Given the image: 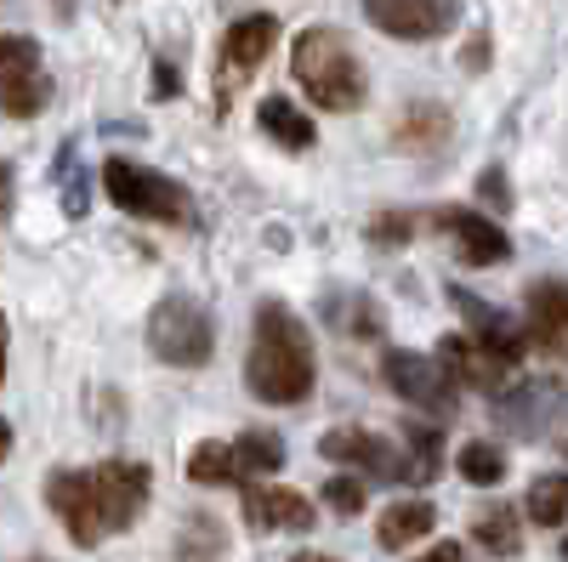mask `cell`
<instances>
[{
  "mask_svg": "<svg viewBox=\"0 0 568 562\" xmlns=\"http://www.w3.org/2000/svg\"><path fill=\"white\" fill-rule=\"evenodd\" d=\"M149 494H154V472L142 460H103L91 472L58 466L45 478V505L58 511V523L69 529L80 551L103 545L109 534H125L149 511Z\"/></svg>",
  "mask_w": 568,
  "mask_h": 562,
  "instance_id": "cell-1",
  "label": "cell"
},
{
  "mask_svg": "<svg viewBox=\"0 0 568 562\" xmlns=\"http://www.w3.org/2000/svg\"><path fill=\"white\" fill-rule=\"evenodd\" d=\"M245 387L251 398L273 403V409H291L307 403L318 387V352L307 324L284 307V302H262L256 324H251V352H245Z\"/></svg>",
  "mask_w": 568,
  "mask_h": 562,
  "instance_id": "cell-2",
  "label": "cell"
},
{
  "mask_svg": "<svg viewBox=\"0 0 568 562\" xmlns=\"http://www.w3.org/2000/svg\"><path fill=\"white\" fill-rule=\"evenodd\" d=\"M291 74L302 85V98H313L329 114H353L369 98V74L353 52V40L342 29H302L296 34V52H291Z\"/></svg>",
  "mask_w": 568,
  "mask_h": 562,
  "instance_id": "cell-3",
  "label": "cell"
},
{
  "mask_svg": "<svg viewBox=\"0 0 568 562\" xmlns=\"http://www.w3.org/2000/svg\"><path fill=\"white\" fill-rule=\"evenodd\" d=\"M103 194L136 222H165V227H194L200 222L194 194H187L176 176H165L154 165H136V160H120V154L103 160Z\"/></svg>",
  "mask_w": 568,
  "mask_h": 562,
  "instance_id": "cell-4",
  "label": "cell"
},
{
  "mask_svg": "<svg viewBox=\"0 0 568 562\" xmlns=\"http://www.w3.org/2000/svg\"><path fill=\"white\" fill-rule=\"evenodd\" d=\"M149 352L171 369H200L211 364L216 352V324H211V307L194 302V296H160L154 313H149Z\"/></svg>",
  "mask_w": 568,
  "mask_h": 562,
  "instance_id": "cell-5",
  "label": "cell"
},
{
  "mask_svg": "<svg viewBox=\"0 0 568 562\" xmlns=\"http://www.w3.org/2000/svg\"><path fill=\"white\" fill-rule=\"evenodd\" d=\"M52 69L34 34H0V114L34 120L52 109Z\"/></svg>",
  "mask_w": 568,
  "mask_h": 562,
  "instance_id": "cell-6",
  "label": "cell"
},
{
  "mask_svg": "<svg viewBox=\"0 0 568 562\" xmlns=\"http://www.w3.org/2000/svg\"><path fill=\"white\" fill-rule=\"evenodd\" d=\"M382 381H387L404 403H415L420 415H433V420H449V415L460 409V387L449 381V369H444L438 358H426V352L393 347V352L382 358Z\"/></svg>",
  "mask_w": 568,
  "mask_h": 562,
  "instance_id": "cell-7",
  "label": "cell"
},
{
  "mask_svg": "<svg viewBox=\"0 0 568 562\" xmlns=\"http://www.w3.org/2000/svg\"><path fill=\"white\" fill-rule=\"evenodd\" d=\"M273 45H278V18L273 12H245L240 23H227V34L216 45V98H222V109L233 98V85L251 80L267 63Z\"/></svg>",
  "mask_w": 568,
  "mask_h": 562,
  "instance_id": "cell-8",
  "label": "cell"
},
{
  "mask_svg": "<svg viewBox=\"0 0 568 562\" xmlns=\"http://www.w3.org/2000/svg\"><path fill=\"white\" fill-rule=\"evenodd\" d=\"M433 233H444V245L466 262V267H500L511 256L506 227L484 211H466V205H438L433 211Z\"/></svg>",
  "mask_w": 568,
  "mask_h": 562,
  "instance_id": "cell-9",
  "label": "cell"
},
{
  "mask_svg": "<svg viewBox=\"0 0 568 562\" xmlns=\"http://www.w3.org/2000/svg\"><path fill=\"white\" fill-rule=\"evenodd\" d=\"M358 7L393 40H438L460 23V0H358Z\"/></svg>",
  "mask_w": 568,
  "mask_h": 562,
  "instance_id": "cell-10",
  "label": "cell"
},
{
  "mask_svg": "<svg viewBox=\"0 0 568 562\" xmlns=\"http://www.w3.org/2000/svg\"><path fill=\"white\" fill-rule=\"evenodd\" d=\"M449 302H455V313L471 324V341H478L489 358H500L506 369H517V364H524V352H529V330H524V324H517L511 313H500L495 302H478V296H471V290H449Z\"/></svg>",
  "mask_w": 568,
  "mask_h": 562,
  "instance_id": "cell-11",
  "label": "cell"
},
{
  "mask_svg": "<svg viewBox=\"0 0 568 562\" xmlns=\"http://www.w3.org/2000/svg\"><path fill=\"white\" fill-rule=\"evenodd\" d=\"M568 415V392L557 381H524L495 398V420L511 432V438H546L551 420Z\"/></svg>",
  "mask_w": 568,
  "mask_h": 562,
  "instance_id": "cell-12",
  "label": "cell"
},
{
  "mask_svg": "<svg viewBox=\"0 0 568 562\" xmlns=\"http://www.w3.org/2000/svg\"><path fill=\"white\" fill-rule=\"evenodd\" d=\"M318 454H324V460H336V466H358V472H369V478L404 483V454H398L382 432H364V427L324 432V438H318Z\"/></svg>",
  "mask_w": 568,
  "mask_h": 562,
  "instance_id": "cell-13",
  "label": "cell"
},
{
  "mask_svg": "<svg viewBox=\"0 0 568 562\" xmlns=\"http://www.w3.org/2000/svg\"><path fill=\"white\" fill-rule=\"evenodd\" d=\"M245 523L256 534H273V529L307 534L313 529V500L296 494V489H278V483H245Z\"/></svg>",
  "mask_w": 568,
  "mask_h": 562,
  "instance_id": "cell-14",
  "label": "cell"
},
{
  "mask_svg": "<svg viewBox=\"0 0 568 562\" xmlns=\"http://www.w3.org/2000/svg\"><path fill=\"white\" fill-rule=\"evenodd\" d=\"M449 136H455V114L433 98H415L393 114V143L404 154H444L449 149Z\"/></svg>",
  "mask_w": 568,
  "mask_h": 562,
  "instance_id": "cell-15",
  "label": "cell"
},
{
  "mask_svg": "<svg viewBox=\"0 0 568 562\" xmlns=\"http://www.w3.org/2000/svg\"><path fill=\"white\" fill-rule=\"evenodd\" d=\"M438 364L449 369L455 387H478V392H495V398L506 392V375H511L500 358H489L471 336H444L438 341Z\"/></svg>",
  "mask_w": 568,
  "mask_h": 562,
  "instance_id": "cell-16",
  "label": "cell"
},
{
  "mask_svg": "<svg viewBox=\"0 0 568 562\" xmlns=\"http://www.w3.org/2000/svg\"><path fill=\"white\" fill-rule=\"evenodd\" d=\"M529 341L546 352L568 347V278H535L529 285Z\"/></svg>",
  "mask_w": 568,
  "mask_h": 562,
  "instance_id": "cell-17",
  "label": "cell"
},
{
  "mask_svg": "<svg viewBox=\"0 0 568 562\" xmlns=\"http://www.w3.org/2000/svg\"><path fill=\"white\" fill-rule=\"evenodd\" d=\"M256 125L273 136L278 149H291V154H302V149H313V143H318L313 120H307L291 98H262V103H256Z\"/></svg>",
  "mask_w": 568,
  "mask_h": 562,
  "instance_id": "cell-18",
  "label": "cell"
},
{
  "mask_svg": "<svg viewBox=\"0 0 568 562\" xmlns=\"http://www.w3.org/2000/svg\"><path fill=\"white\" fill-rule=\"evenodd\" d=\"M433 523H438V511L426 505V500H404V505H387V511H382L375 540H382L387 551H404V545H415V540L433 534Z\"/></svg>",
  "mask_w": 568,
  "mask_h": 562,
  "instance_id": "cell-19",
  "label": "cell"
},
{
  "mask_svg": "<svg viewBox=\"0 0 568 562\" xmlns=\"http://www.w3.org/2000/svg\"><path fill=\"white\" fill-rule=\"evenodd\" d=\"M404 483H433L438 466H444V432L433 427V420H404Z\"/></svg>",
  "mask_w": 568,
  "mask_h": 562,
  "instance_id": "cell-20",
  "label": "cell"
},
{
  "mask_svg": "<svg viewBox=\"0 0 568 562\" xmlns=\"http://www.w3.org/2000/svg\"><path fill=\"white\" fill-rule=\"evenodd\" d=\"M471 540H478L489 556H511L524 545V523H517V505H484L471 518Z\"/></svg>",
  "mask_w": 568,
  "mask_h": 562,
  "instance_id": "cell-21",
  "label": "cell"
},
{
  "mask_svg": "<svg viewBox=\"0 0 568 562\" xmlns=\"http://www.w3.org/2000/svg\"><path fill=\"white\" fill-rule=\"evenodd\" d=\"M233 460H240V478H273L284 466V438L267 427H251L240 443H233Z\"/></svg>",
  "mask_w": 568,
  "mask_h": 562,
  "instance_id": "cell-22",
  "label": "cell"
},
{
  "mask_svg": "<svg viewBox=\"0 0 568 562\" xmlns=\"http://www.w3.org/2000/svg\"><path fill=\"white\" fill-rule=\"evenodd\" d=\"M187 483H205V489L245 483L240 460H233V443H194V454H187Z\"/></svg>",
  "mask_w": 568,
  "mask_h": 562,
  "instance_id": "cell-23",
  "label": "cell"
},
{
  "mask_svg": "<svg viewBox=\"0 0 568 562\" xmlns=\"http://www.w3.org/2000/svg\"><path fill=\"white\" fill-rule=\"evenodd\" d=\"M524 511H529V523H540V529H557V523H568V472L535 478V483H529V500H524Z\"/></svg>",
  "mask_w": 568,
  "mask_h": 562,
  "instance_id": "cell-24",
  "label": "cell"
},
{
  "mask_svg": "<svg viewBox=\"0 0 568 562\" xmlns=\"http://www.w3.org/2000/svg\"><path fill=\"white\" fill-rule=\"evenodd\" d=\"M455 466H460V478H466L471 489H495V483L506 478V454H500L495 443H484V438H478V443H466Z\"/></svg>",
  "mask_w": 568,
  "mask_h": 562,
  "instance_id": "cell-25",
  "label": "cell"
},
{
  "mask_svg": "<svg viewBox=\"0 0 568 562\" xmlns=\"http://www.w3.org/2000/svg\"><path fill=\"white\" fill-rule=\"evenodd\" d=\"M324 307H329V313L342 318L336 330H353V336H375V307H369L364 296H347V307H342V296H329Z\"/></svg>",
  "mask_w": 568,
  "mask_h": 562,
  "instance_id": "cell-26",
  "label": "cell"
},
{
  "mask_svg": "<svg viewBox=\"0 0 568 562\" xmlns=\"http://www.w3.org/2000/svg\"><path fill=\"white\" fill-rule=\"evenodd\" d=\"M324 505L336 511V518H358L364 511V483L358 478H329L324 483Z\"/></svg>",
  "mask_w": 568,
  "mask_h": 562,
  "instance_id": "cell-27",
  "label": "cell"
},
{
  "mask_svg": "<svg viewBox=\"0 0 568 562\" xmlns=\"http://www.w3.org/2000/svg\"><path fill=\"white\" fill-rule=\"evenodd\" d=\"M478 194H484L500 216L511 211V182H506V171H500V165H484V171H478Z\"/></svg>",
  "mask_w": 568,
  "mask_h": 562,
  "instance_id": "cell-28",
  "label": "cell"
},
{
  "mask_svg": "<svg viewBox=\"0 0 568 562\" xmlns=\"http://www.w3.org/2000/svg\"><path fill=\"white\" fill-rule=\"evenodd\" d=\"M409 227H415V216L393 211V216H375V222H369V239H375V245H404Z\"/></svg>",
  "mask_w": 568,
  "mask_h": 562,
  "instance_id": "cell-29",
  "label": "cell"
},
{
  "mask_svg": "<svg viewBox=\"0 0 568 562\" xmlns=\"http://www.w3.org/2000/svg\"><path fill=\"white\" fill-rule=\"evenodd\" d=\"M12 211H18V171L0 160V227L12 222Z\"/></svg>",
  "mask_w": 568,
  "mask_h": 562,
  "instance_id": "cell-30",
  "label": "cell"
},
{
  "mask_svg": "<svg viewBox=\"0 0 568 562\" xmlns=\"http://www.w3.org/2000/svg\"><path fill=\"white\" fill-rule=\"evenodd\" d=\"M460 63H466L471 74H478V69H489V34H484V29L466 40V58H460Z\"/></svg>",
  "mask_w": 568,
  "mask_h": 562,
  "instance_id": "cell-31",
  "label": "cell"
},
{
  "mask_svg": "<svg viewBox=\"0 0 568 562\" xmlns=\"http://www.w3.org/2000/svg\"><path fill=\"white\" fill-rule=\"evenodd\" d=\"M415 562H466V545H455V540H438L433 551H420Z\"/></svg>",
  "mask_w": 568,
  "mask_h": 562,
  "instance_id": "cell-32",
  "label": "cell"
},
{
  "mask_svg": "<svg viewBox=\"0 0 568 562\" xmlns=\"http://www.w3.org/2000/svg\"><path fill=\"white\" fill-rule=\"evenodd\" d=\"M154 91H160V98H176V91H182V80H176L171 63H154Z\"/></svg>",
  "mask_w": 568,
  "mask_h": 562,
  "instance_id": "cell-33",
  "label": "cell"
},
{
  "mask_svg": "<svg viewBox=\"0 0 568 562\" xmlns=\"http://www.w3.org/2000/svg\"><path fill=\"white\" fill-rule=\"evenodd\" d=\"M0 381H7V313H0Z\"/></svg>",
  "mask_w": 568,
  "mask_h": 562,
  "instance_id": "cell-34",
  "label": "cell"
},
{
  "mask_svg": "<svg viewBox=\"0 0 568 562\" xmlns=\"http://www.w3.org/2000/svg\"><path fill=\"white\" fill-rule=\"evenodd\" d=\"M52 18H58V23H69V18H74V0H52Z\"/></svg>",
  "mask_w": 568,
  "mask_h": 562,
  "instance_id": "cell-35",
  "label": "cell"
},
{
  "mask_svg": "<svg viewBox=\"0 0 568 562\" xmlns=\"http://www.w3.org/2000/svg\"><path fill=\"white\" fill-rule=\"evenodd\" d=\"M7 454H12V427L0 420V460H7Z\"/></svg>",
  "mask_w": 568,
  "mask_h": 562,
  "instance_id": "cell-36",
  "label": "cell"
},
{
  "mask_svg": "<svg viewBox=\"0 0 568 562\" xmlns=\"http://www.w3.org/2000/svg\"><path fill=\"white\" fill-rule=\"evenodd\" d=\"M291 562H336V556H318V551H302V556H291Z\"/></svg>",
  "mask_w": 568,
  "mask_h": 562,
  "instance_id": "cell-37",
  "label": "cell"
},
{
  "mask_svg": "<svg viewBox=\"0 0 568 562\" xmlns=\"http://www.w3.org/2000/svg\"><path fill=\"white\" fill-rule=\"evenodd\" d=\"M557 551H562V562H568V534H562V545H557Z\"/></svg>",
  "mask_w": 568,
  "mask_h": 562,
  "instance_id": "cell-38",
  "label": "cell"
}]
</instances>
